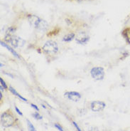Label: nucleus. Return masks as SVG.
Listing matches in <instances>:
<instances>
[{
	"mask_svg": "<svg viewBox=\"0 0 130 131\" xmlns=\"http://www.w3.org/2000/svg\"><path fill=\"white\" fill-rule=\"evenodd\" d=\"M15 110H16V113H18V114H19L20 115H21V116H22V115H23V114H22V113H21V112L20 111V110H19V108H17V107H16V106H15Z\"/></svg>",
	"mask_w": 130,
	"mask_h": 131,
	"instance_id": "obj_18",
	"label": "nucleus"
},
{
	"mask_svg": "<svg viewBox=\"0 0 130 131\" xmlns=\"http://www.w3.org/2000/svg\"><path fill=\"white\" fill-rule=\"evenodd\" d=\"M9 90L10 92H11V93H13L14 95H16V96H17L18 98H19L20 99H21L22 101H26V102L27 101V100H26V98H23V97H22L21 95H20V94H19V93H18L16 92V90L14 89V88H12L11 86H10L9 88Z\"/></svg>",
	"mask_w": 130,
	"mask_h": 131,
	"instance_id": "obj_10",
	"label": "nucleus"
},
{
	"mask_svg": "<svg viewBox=\"0 0 130 131\" xmlns=\"http://www.w3.org/2000/svg\"><path fill=\"white\" fill-rule=\"evenodd\" d=\"M1 43V46H4V47H5V48H6L7 50H9L10 52L11 53H12V54H13L14 56H15L16 58H17V59H20L19 56V55H18V53H16V51H14V49L11 48V47H10L9 45H7V43H5L4 42H2V41H1V43Z\"/></svg>",
	"mask_w": 130,
	"mask_h": 131,
	"instance_id": "obj_9",
	"label": "nucleus"
},
{
	"mask_svg": "<svg viewBox=\"0 0 130 131\" xmlns=\"http://www.w3.org/2000/svg\"><path fill=\"white\" fill-rule=\"evenodd\" d=\"M65 96L67 98H68L69 100L74 102L79 101L80 99L81 98V95L78 92L75 91L66 92L65 93Z\"/></svg>",
	"mask_w": 130,
	"mask_h": 131,
	"instance_id": "obj_7",
	"label": "nucleus"
},
{
	"mask_svg": "<svg viewBox=\"0 0 130 131\" xmlns=\"http://www.w3.org/2000/svg\"><path fill=\"white\" fill-rule=\"evenodd\" d=\"M28 20L29 21L30 24L37 29L44 31L48 27V24L46 21L40 19L39 16L36 15H29L28 16Z\"/></svg>",
	"mask_w": 130,
	"mask_h": 131,
	"instance_id": "obj_1",
	"label": "nucleus"
},
{
	"mask_svg": "<svg viewBox=\"0 0 130 131\" xmlns=\"http://www.w3.org/2000/svg\"><path fill=\"white\" fill-rule=\"evenodd\" d=\"M75 37V34L73 33H70V34H68L67 35H65L64 37H63V41H66V42H68V41H70L74 39Z\"/></svg>",
	"mask_w": 130,
	"mask_h": 131,
	"instance_id": "obj_11",
	"label": "nucleus"
},
{
	"mask_svg": "<svg viewBox=\"0 0 130 131\" xmlns=\"http://www.w3.org/2000/svg\"><path fill=\"white\" fill-rule=\"evenodd\" d=\"M105 103L102 101H93L91 103V109L92 111L94 112H99L102 111L105 108Z\"/></svg>",
	"mask_w": 130,
	"mask_h": 131,
	"instance_id": "obj_8",
	"label": "nucleus"
},
{
	"mask_svg": "<svg viewBox=\"0 0 130 131\" xmlns=\"http://www.w3.org/2000/svg\"><path fill=\"white\" fill-rule=\"evenodd\" d=\"M31 107H32V108H34V109H35V110H36L37 111H39V108H38V107H37L36 105H34V104H32V103H31Z\"/></svg>",
	"mask_w": 130,
	"mask_h": 131,
	"instance_id": "obj_20",
	"label": "nucleus"
},
{
	"mask_svg": "<svg viewBox=\"0 0 130 131\" xmlns=\"http://www.w3.org/2000/svg\"><path fill=\"white\" fill-rule=\"evenodd\" d=\"M26 121H27V125H28V129H29V131H36V128H35V127L33 126V125L32 123L29 121V120H27Z\"/></svg>",
	"mask_w": 130,
	"mask_h": 131,
	"instance_id": "obj_13",
	"label": "nucleus"
},
{
	"mask_svg": "<svg viewBox=\"0 0 130 131\" xmlns=\"http://www.w3.org/2000/svg\"><path fill=\"white\" fill-rule=\"evenodd\" d=\"M73 125H75V127L76 128V129L78 130V131H81V130H80V128L78 127V124H76V123H75V122H73Z\"/></svg>",
	"mask_w": 130,
	"mask_h": 131,
	"instance_id": "obj_19",
	"label": "nucleus"
},
{
	"mask_svg": "<svg viewBox=\"0 0 130 131\" xmlns=\"http://www.w3.org/2000/svg\"><path fill=\"white\" fill-rule=\"evenodd\" d=\"M14 123V119L13 116L9 113H4L1 115V123L3 127L8 128L11 126Z\"/></svg>",
	"mask_w": 130,
	"mask_h": 131,
	"instance_id": "obj_4",
	"label": "nucleus"
},
{
	"mask_svg": "<svg viewBox=\"0 0 130 131\" xmlns=\"http://www.w3.org/2000/svg\"><path fill=\"white\" fill-rule=\"evenodd\" d=\"M0 82H1V85L2 86H3L4 89H7V84L5 83V82L4 81V80L2 78H0Z\"/></svg>",
	"mask_w": 130,
	"mask_h": 131,
	"instance_id": "obj_16",
	"label": "nucleus"
},
{
	"mask_svg": "<svg viewBox=\"0 0 130 131\" xmlns=\"http://www.w3.org/2000/svg\"><path fill=\"white\" fill-rule=\"evenodd\" d=\"M90 73L92 77L96 81H101L104 77V69L102 67H94L91 69Z\"/></svg>",
	"mask_w": 130,
	"mask_h": 131,
	"instance_id": "obj_5",
	"label": "nucleus"
},
{
	"mask_svg": "<svg viewBox=\"0 0 130 131\" xmlns=\"http://www.w3.org/2000/svg\"><path fill=\"white\" fill-rule=\"evenodd\" d=\"M0 95H1V99H2V92H1V93H0Z\"/></svg>",
	"mask_w": 130,
	"mask_h": 131,
	"instance_id": "obj_21",
	"label": "nucleus"
},
{
	"mask_svg": "<svg viewBox=\"0 0 130 131\" xmlns=\"http://www.w3.org/2000/svg\"><path fill=\"white\" fill-rule=\"evenodd\" d=\"M89 39H90V37H89L88 34L86 33L82 32V31L78 33V34L76 35V37H75L76 41L80 44L86 43L89 41Z\"/></svg>",
	"mask_w": 130,
	"mask_h": 131,
	"instance_id": "obj_6",
	"label": "nucleus"
},
{
	"mask_svg": "<svg viewBox=\"0 0 130 131\" xmlns=\"http://www.w3.org/2000/svg\"><path fill=\"white\" fill-rule=\"evenodd\" d=\"M43 50L49 54H54L58 51V44L53 41H48L43 46Z\"/></svg>",
	"mask_w": 130,
	"mask_h": 131,
	"instance_id": "obj_3",
	"label": "nucleus"
},
{
	"mask_svg": "<svg viewBox=\"0 0 130 131\" xmlns=\"http://www.w3.org/2000/svg\"><path fill=\"white\" fill-rule=\"evenodd\" d=\"M33 117L34 118H36V119H37V120H41L43 118V117L41 115L39 114L38 112H35L34 113H33L32 114Z\"/></svg>",
	"mask_w": 130,
	"mask_h": 131,
	"instance_id": "obj_14",
	"label": "nucleus"
},
{
	"mask_svg": "<svg viewBox=\"0 0 130 131\" xmlns=\"http://www.w3.org/2000/svg\"><path fill=\"white\" fill-rule=\"evenodd\" d=\"M15 32V29L14 27H9L6 31V36H13Z\"/></svg>",
	"mask_w": 130,
	"mask_h": 131,
	"instance_id": "obj_12",
	"label": "nucleus"
},
{
	"mask_svg": "<svg viewBox=\"0 0 130 131\" xmlns=\"http://www.w3.org/2000/svg\"><path fill=\"white\" fill-rule=\"evenodd\" d=\"M54 125H55V128H57L58 130H60V131H64V130H63V128H62V127H61V125H60L57 124V123H55V124Z\"/></svg>",
	"mask_w": 130,
	"mask_h": 131,
	"instance_id": "obj_17",
	"label": "nucleus"
},
{
	"mask_svg": "<svg viewBox=\"0 0 130 131\" xmlns=\"http://www.w3.org/2000/svg\"><path fill=\"white\" fill-rule=\"evenodd\" d=\"M5 41L7 43H10V45L13 46V47H21L25 43L24 40H23L21 38L13 36H5Z\"/></svg>",
	"mask_w": 130,
	"mask_h": 131,
	"instance_id": "obj_2",
	"label": "nucleus"
},
{
	"mask_svg": "<svg viewBox=\"0 0 130 131\" xmlns=\"http://www.w3.org/2000/svg\"><path fill=\"white\" fill-rule=\"evenodd\" d=\"M126 39L127 41L130 43V29L127 30V31H126Z\"/></svg>",
	"mask_w": 130,
	"mask_h": 131,
	"instance_id": "obj_15",
	"label": "nucleus"
}]
</instances>
